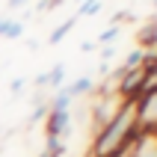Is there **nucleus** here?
<instances>
[{
    "label": "nucleus",
    "instance_id": "f257e3e1",
    "mask_svg": "<svg viewBox=\"0 0 157 157\" xmlns=\"http://www.w3.org/2000/svg\"><path fill=\"white\" fill-rule=\"evenodd\" d=\"M140 136V122H136V101H124L119 107V113L95 131L92 140V151L89 157H113L122 148H128L133 140Z\"/></svg>",
    "mask_w": 157,
    "mask_h": 157
},
{
    "label": "nucleus",
    "instance_id": "f03ea898",
    "mask_svg": "<svg viewBox=\"0 0 157 157\" xmlns=\"http://www.w3.org/2000/svg\"><path fill=\"white\" fill-rule=\"evenodd\" d=\"M136 122H140V131L157 133V83L136 98Z\"/></svg>",
    "mask_w": 157,
    "mask_h": 157
},
{
    "label": "nucleus",
    "instance_id": "7ed1b4c3",
    "mask_svg": "<svg viewBox=\"0 0 157 157\" xmlns=\"http://www.w3.org/2000/svg\"><path fill=\"white\" fill-rule=\"evenodd\" d=\"M68 133H71V110H48L44 136L48 140H65Z\"/></svg>",
    "mask_w": 157,
    "mask_h": 157
},
{
    "label": "nucleus",
    "instance_id": "20e7f679",
    "mask_svg": "<svg viewBox=\"0 0 157 157\" xmlns=\"http://www.w3.org/2000/svg\"><path fill=\"white\" fill-rule=\"evenodd\" d=\"M128 157H157V133L154 131H140V136L133 140Z\"/></svg>",
    "mask_w": 157,
    "mask_h": 157
},
{
    "label": "nucleus",
    "instance_id": "39448f33",
    "mask_svg": "<svg viewBox=\"0 0 157 157\" xmlns=\"http://www.w3.org/2000/svg\"><path fill=\"white\" fill-rule=\"evenodd\" d=\"M24 36V18H12V15H0V39L15 42Z\"/></svg>",
    "mask_w": 157,
    "mask_h": 157
},
{
    "label": "nucleus",
    "instance_id": "423d86ee",
    "mask_svg": "<svg viewBox=\"0 0 157 157\" xmlns=\"http://www.w3.org/2000/svg\"><path fill=\"white\" fill-rule=\"evenodd\" d=\"M68 95L77 101V98H86V95H92L95 92V77H89V74H83V77H77V80H71L68 86Z\"/></svg>",
    "mask_w": 157,
    "mask_h": 157
},
{
    "label": "nucleus",
    "instance_id": "0eeeda50",
    "mask_svg": "<svg viewBox=\"0 0 157 157\" xmlns=\"http://www.w3.org/2000/svg\"><path fill=\"white\" fill-rule=\"evenodd\" d=\"M77 21H80L77 15H71V18H65V21H62L59 27H53V30H51V36H48V44H59L62 39H65V36H68L71 30L77 27Z\"/></svg>",
    "mask_w": 157,
    "mask_h": 157
},
{
    "label": "nucleus",
    "instance_id": "6e6552de",
    "mask_svg": "<svg viewBox=\"0 0 157 157\" xmlns=\"http://www.w3.org/2000/svg\"><path fill=\"white\" fill-rule=\"evenodd\" d=\"M44 80H48V89L56 92V89L65 86V62H56L51 71H44Z\"/></svg>",
    "mask_w": 157,
    "mask_h": 157
},
{
    "label": "nucleus",
    "instance_id": "1a4fd4ad",
    "mask_svg": "<svg viewBox=\"0 0 157 157\" xmlns=\"http://www.w3.org/2000/svg\"><path fill=\"white\" fill-rule=\"evenodd\" d=\"M101 6H104V0H83V3L77 6V12H74V15H77V18L98 15V12H101Z\"/></svg>",
    "mask_w": 157,
    "mask_h": 157
},
{
    "label": "nucleus",
    "instance_id": "9d476101",
    "mask_svg": "<svg viewBox=\"0 0 157 157\" xmlns=\"http://www.w3.org/2000/svg\"><path fill=\"white\" fill-rule=\"evenodd\" d=\"M119 33H122V27H119V24H110L104 33H98L95 44H98V48H107L110 42H116V39H119Z\"/></svg>",
    "mask_w": 157,
    "mask_h": 157
},
{
    "label": "nucleus",
    "instance_id": "9b49d317",
    "mask_svg": "<svg viewBox=\"0 0 157 157\" xmlns=\"http://www.w3.org/2000/svg\"><path fill=\"white\" fill-rule=\"evenodd\" d=\"M24 86H27V77H15L12 83H9V92H12V95H21Z\"/></svg>",
    "mask_w": 157,
    "mask_h": 157
},
{
    "label": "nucleus",
    "instance_id": "f8f14e48",
    "mask_svg": "<svg viewBox=\"0 0 157 157\" xmlns=\"http://www.w3.org/2000/svg\"><path fill=\"white\" fill-rule=\"evenodd\" d=\"M113 56H116V48H113V44H107L104 51H101V59H104V62H110Z\"/></svg>",
    "mask_w": 157,
    "mask_h": 157
},
{
    "label": "nucleus",
    "instance_id": "ddd939ff",
    "mask_svg": "<svg viewBox=\"0 0 157 157\" xmlns=\"http://www.w3.org/2000/svg\"><path fill=\"white\" fill-rule=\"evenodd\" d=\"M30 0H6V9H21V6H27Z\"/></svg>",
    "mask_w": 157,
    "mask_h": 157
},
{
    "label": "nucleus",
    "instance_id": "4468645a",
    "mask_svg": "<svg viewBox=\"0 0 157 157\" xmlns=\"http://www.w3.org/2000/svg\"><path fill=\"white\" fill-rule=\"evenodd\" d=\"M95 48H98L95 42H83V48H80V51H83V53H89V51H95Z\"/></svg>",
    "mask_w": 157,
    "mask_h": 157
},
{
    "label": "nucleus",
    "instance_id": "2eb2a0df",
    "mask_svg": "<svg viewBox=\"0 0 157 157\" xmlns=\"http://www.w3.org/2000/svg\"><path fill=\"white\" fill-rule=\"evenodd\" d=\"M74 3H77V6H80V3H83V0H74Z\"/></svg>",
    "mask_w": 157,
    "mask_h": 157
},
{
    "label": "nucleus",
    "instance_id": "dca6fc26",
    "mask_svg": "<svg viewBox=\"0 0 157 157\" xmlns=\"http://www.w3.org/2000/svg\"><path fill=\"white\" fill-rule=\"evenodd\" d=\"M0 140H3V131H0Z\"/></svg>",
    "mask_w": 157,
    "mask_h": 157
},
{
    "label": "nucleus",
    "instance_id": "f3484780",
    "mask_svg": "<svg viewBox=\"0 0 157 157\" xmlns=\"http://www.w3.org/2000/svg\"><path fill=\"white\" fill-rule=\"evenodd\" d=\"M0 154H3V145H0Z\"/></svg>",
    "mask_w": 157,
    "mask_h": 157
}]
</instances>
